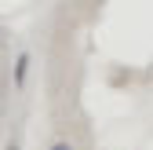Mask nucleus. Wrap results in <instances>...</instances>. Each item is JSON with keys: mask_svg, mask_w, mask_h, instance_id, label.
<instances>
[{"mask_svg": "<svg viewBox=\"0 0 153 150\" xmlns=\"http://www.w3.org/2000/svg\"><path fill=\"white\" fill-rule=\"evenodd\" d=\"M26 73H29V51H18V59H15V88L26 84Z\"/></svg>", "mask_w": 153, "mask_h": 150, "instance_id": "f257e3e1", "label": "nucleus"}, {"mask_svg": "<svg viewBox=\"0 0 153 150\" xmlns=\"http://www.w3.org/2000/svg\"><path fill=\"white\" fill-rule=\"evenodd\" d=\"M48 150H73V146H69V143H51Z\"/></svg>", "mask_w": 153, "mask_h": 150, "instance_id": "f03ea898", "label": "nucleus"}, {"mask_svg": "<svg viewBox=\"0 0 153 150\" xmlns=\"http://www.w3.org/2000/svg\"><path fill=\"white\" fill-rule=\"evenodd\" d=\"M7 150H18V146H15V143H7Z\"/></svg>", "mask_w": 153, "mask_h": 150, "instance_id": "7ed1b4c3", "label": "nucleus"}]
</instances>
